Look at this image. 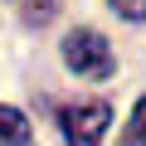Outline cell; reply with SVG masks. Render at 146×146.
<instances>
[{"label": "cell", "instance_id": "6da1fadb", "mask_svg": "<svg viewBox=\"0 0 146 146\" xmlns=\"http://www.w3.org/2000/svg\"><path fill=\"white\" fill-rule=\"evenodd\" d=\"M63 58H68V68L78 73V78H112V68H117L112 44L98 29H73L63 39Z\"/></svg>", "mask_w": 146, "mask_h": 146}, {"label": "cell", "instance_id": "7a4b0ae2", "mask_svg": "<svg viewBox=\"0 0 146 146\" xmlns=\"http://www.w3.org/2000/svg\"><path fill=\"white\" fill-rule=\"evenodd\" d=\"M58 122H63L68 146H98V141H102V131L112 127V107L93 98V102H78V107H63V112H58Z\"/></svg>", "mask_w": 146, "mask_h": 146}, {"label": "cell", "instance_id": "3957f363", "mask_svg": "<svg viewBox=\"0 0 146 146\" xmlns=\"http://www.w3.org/2000/svg\"><path fill=\"white\" fill-rule=\"evenodd\" d=\"M29 141H34L29 117L15 112V107H0V146H29Z\"/></svg>", "mask_w": 146, "mask_h": 146}, {"label": "cell", "instance_id": "277c9868", "mask_svg": "<svg viewBox=\"0 0 146 146\" xmlns=\"http://www.w3.org/2000/svg\"><path fill=\"white\" fill-rule=\"evenodd\" d=\"M122 146H146V98L136 102V112H131V122L122 131Z\"/></svg>", "mask_w": 146, "mask_h": 146}, {"label": "cell", "instance_id": "5b68a950", "mask_svg": "<svg viewBox=\"0 0 146 146\" xmlns=\"http://www.w3.org/2000/svg\"><path fill=\"white\" fill-rule=\"evenodd\" d=\"M54 5H58V0H20V10H25L29 25H44V20L54 15Z\"/></svg>", "mask_w": 146, "mask_h": 146}, {"label": "cell", "instance_id": "8992f818", "mask_svg": "<svg viewBox=\"0 0 146 146\" xmlns=\"http://www.w3.org/2000/svg\"><path fill=\"white\" fill-rule=\"evenodd\" d=\"M112 10L122 20H146V0H112Z\"/></svg>", "mask_w": 146, "mask_h": 146}]
</instances>
